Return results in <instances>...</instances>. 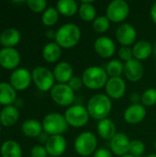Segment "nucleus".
<instances>
[{"mask_svg":"<svg viewBox=\"0 0 156 157\" xmlns=\"http://www.w3.org/2000/svg\"><path fill=\"white\" fill-rule=\"evenodd\" d=\"M82 32L74 23H65L56 30L54 41L63 49H71L78 44Z\"/></svg>","mask_w":156,"mask_h":157,"instance_id":"f257e3e1","label":"nucleus"},{"mask_svg":"<svg viewBox=\"0 0 156 157\" xmlns=\"http://www.w3.org/2000/svg\"><path fill=\"white\" fill-rule=\"evenodd\" d=\"M87 111L90 118L96 121L107 119L112 109V101L105 94H97L87 102Z\"/></svg>","mask_w":156,"mask_h":157,"instance_id":"f03ea898","label":"nucleus"},{"mask_svg":"<svg viewBox=\"0 0 156 157\" xmlns=\"http://www.w3.org/2000/svg\"><path fill=\"white\" fill-rule=\"evenodd\" d=\"M82 81L86 87L91 90H98L104 87L108 80L106 69L100 66H89L82 74Z\"/></svg>","mask_w":156,"mask_h":157,"instance_id":"7ed1b4c3","label":"nucleus"},{"mask_svg":"<svg viewBox=\"0 0 156 157\" xmlns=\"http://www.w3.org/2000/svg\"><path fill=\"white\" fill-rule=\"evenodd\" d=\"M41 124L43 132L49 136L63 135L68 128V124L64 116L57 112H51L45 115Z\"/></svg>","mask_w":156,"mask_h":157,"instance_id":"20e7f679","label":"nucleus"},{"mask_svg":"<svg viewBox=\"0 0 156 157\" xmlns=\"http://www.w3.org/2000/svg\"><path fill=\"white\" fill-rule=\"evenodd\" d=\"M74 147L77 155L82 157L90 156L97 150V136L91 132H81L74 140Z\"/></svg>","mask_w":156,"mask_h":157,"instance_id":"39448f33","label":"nucleus"},{"mask_svg":"<svg viewBox=\"0 0 156 157\" xmlns=\"http://www.w3.org/2000/svg\"><path fill=\"white\" fill-rule=\"evenodd\" d=\"M68 126L73 128H82L87 124L90 116L86 107L74 104L67 108L63 114Z\"/></svg>","mask_w":156,"mask_h":157,"instance_id":"423d86ee","label":"nucleus"},{"mask_svg":"<svg viewBox=\"0 0 156 157\" xmlns=\"http://www.w3.org/2000/svg\"><path fill=\"white\" fill-rule=\"evenodd\" d=\"M31 75L32 82L35 84L36 87L42 92L51 91L56 82L53 73L43 66L35 67L31 72Z\"/></svg>","mask_w":156,"mask_h":157,"instance_id":"0eeeda50","label":"nucleus"},{"mask_svg":"<svg viewBox=\"0 0 156 157\" xmlns=\"http://www.w3.org/2000/svg\"><path fill=\"white\" fill-rule=\"evenodd\" d=\"M52 101L61 107H71L74 101V91L68 84H56L50 91Z\"/></svg>","mask_w":156,"mask_h":157,"instance_id":"6e6552de","label":"nucleus"},{"mask_svg":"<svg viewBox=\"0 0 156 157\" xmlns=\"http://www.w3.org/2000/svg\"><path fill=\"white\" fill-rule=\"evenodd\" d=\"M130 15V6L125 0L111 1L106 9V16L113 23H121Z\"/></svg>","mask_w":156,"mask_h":157,"instance_id":"1a4fd4ad","label":"nucleus"},{"mask_svg":"<svg viewBox=\"0 0 156 157\" xmlns=\"http://www.w3.org/2000/svg\"><path fill=\"white\" fill-rule=\"evenodd\" d=\"M31 82V72H29L26 68L18 67L16 70L12 71L9 76V83L16 89V91L26 90L30 86Z\"/></svg>","mask_w":156,"mask_h":157,"instance_id":"9d476101","label":"nucleus"},{"mask_svg":"<svg viewBox=\"0 0 156 157\" xmlns=\"http://www.w3.org/2000/svg\"><path fill=\"white\" fill-rule=\"evenodd\" d=\"M115 36L117 41L121 46L130 47L133 45L137 39V30L134 26L130 23H121L116 29Z\"/></svg>","mask_w":156,"mask_h":157,"instance_id":"9b49d317","label":"nucleus"},{"mask_svg":"<svg viewBox=\"0 0 156 157\" xmlns=\"http://www.w3.org/2000/svg\"><path fill=\"white\" fill-rule=\"evenodd\" d=\"M21 61L19 52L16 48H2L0 50V66L6 70H16Z\"/></svg>","mask_w":156,"mask_h":157,"instance_id":"f8f14e48","label":"nucleus"},{"mask_svg":"<svg viewBox=\"0 0 156 157\" xmlns=\"http://www.w3.org/2000/svg\"><path fill=\"white\" fill-rule=\"evenodd\" d=\"M126 82L124 79L120 77H109L106 86V95L110 99H120L124 97L126 93Z\"/></svg>","mask_w":156,"mask_h":157,"instance_id":"ddd939ff","label":"nucleus"},{"mask_svg":"<svg viewBox=\"0 0 156 157\" xmlns=\"http://www.w3.org/2000/svg\"><path fill=\"white\" fill-rule=\"evenodd\" d=\"M94 50L98 56L108 59L115 54L117 47L112 39L107 36H100L94 42Z\"/></svg>","mask_w":156,"mask_h":157,"instance_id":"4468645a","label":"nucleus"},{"mask_svg":"<svg viewBox=\"0 0 156 157\" xmlns=\"http://www.w3.org/2000/svg\"><path fill=\"white\" fill-rule=\"evenodd\" d=\"M49 156H62L67 149V142L63 135H52L50 136L44 144Z\"/></svg>","mask_w":156,"mask_h":157,"instance_id":"2eb2a0df","label":"nucleus"},{"mask_svg":"<svg viewBox=\"0 0 156 157\" xmlns=\"http://www.w3.org/2000/svg\"><path fill=\"white\" fill-rule=\"evenodd\" d=\"M146 115V107H144L142 103L131 104L125 109L123 113V119L127 123L135 125L141 123L145 119Z\"/></svg>","mask_w":156,"mask_h":157,"instance_id":"dca6fc26","label":"nucleus"},{"mask_svg":"<svg viewBox=\"0 0 156 157\" xmlns=\"http://www.w3.org/2000/svg\"><path fill=\"white\" fill-rule=\"evenodd\" d=\"M131 141L130 138L123 132H117L116 135L110 140V151L117 156H122L129 154Z\"/></svg>","mask_w":156,"mask_h":157,"instance_id":"f3484780","label":"nucleus"},{"mask_svg":"<svg viewBox=\"0 0 156 157\" xmlns=\"http://www.w3.org/2000/svg\"><path fill=\"white\" fill-rule=\"evenodd\" d=\"M124 75L126 78L131 82H138L140 81L144 75V68L142 62L131 59L129 62L124 63Z\"/></svg>","mask_w":156,"mask_h":157,"instance_id":"a211bd4d","label":"nucleus"},{"mask_svg":"<svg viewBox=\"0 0 156 157\" xmlns=\"http://www.w3.org/2000/svg\"><path fill=\"white\" fill-rule=\"evenodd\" d=\"M57 84H68L74 76V68L67 62L58 63L52 71Z\"/></svg>","mask_w":156,"mask_h":157,"instance_id":"6ab92c4d","label":"nucleus"},{"mask_svg":"<svg viewBox=\"0 0 156 157\" xmlns=\"http://www.w3.org/2000/svg\"><path fill=\"white\" fill-rule=\"evenodd\" d=\"M19 109L15 105L6 106L0 111V124L5 127L14 126L19 119Z\"/></svg>","mask_w":156,"mask_h":157,"instance_id":"aec40b11","label":"nucleus"},{"mask_svg":"<svg viewBox=\"0 0 156 157\" xmlns=\"http://www.w3.org/2000/svg\"><path fill=\"white\" fill-rule=\"evenodd\" d=\"M21 40V34L15 28H7L0 33V44L3 48H15Z\"/></svg>","mask_w":156,"mask_h":157,"instance_id":"412c9836","label":"nucleus"},{"mask_svg":"<svg viewBox=\"0 0 156 157\" xmlns=\"http://www.w3.org/2000/svg\"><path fill=\"white\" fill-rule=\"evenodd\" d=\"M132 53L133 58L142 62L148 59L154 52V45L148 40H139L133 44Z\"/></svg>","mask_w":156,"mask_h":157,"instance_id":"4be33fe9","label":"nucleus"},{"mask_svg":"<svg viewBox=\"0 0 156 157\" xmlns=\"http://www.w3.org/2000/svg\"><path fill=\"white\" fill-rule=\"evenodd\" d=\"M41 54L45 62L54 63H57L62 56V48L55 41H50L44 45Z\"/></svg>","mask_w":156,"mask_h":157,"instance_id":"5701e85b","label":"nucleus"},{"mask_svg":"<svg viewBox=\"0 0 156 157\" xmlns=\"http://www.w3.org/2000/svg\"><path fill=\"white\" fill-rule=\"evenodd\" d=\"M17 100L16 89L7 82H0V105L3 107L14 105Z\"/></svg>","mask_w":156,"mask_h":157,"instance_id":"b1692460","label":"nucleus"},{"mask_svg":"<svg viewBox=\"0 0 156 157\" xmlns=\"http://www.w3.org/2000/svg\"><path fill=\"white\" fill-rule=\"evenodd\" d=\"M21 132L26 137L38 138L43 132L42 124L40 121L34 119L26 120L21 124Z\"/></svg>","mask_w":156,"mask_h":157,"instance_id":"393cba45","label":"nucleus"},{"mask_svg":"<svg viewBox=\"0 0 156 157\" xmlns=\"http://www.w3.org/2000/svg\"><path fill=\"white\" fill-rule=\"evenodd\" d=\"M97 132L102 139L110 141L117 133V127L111 120L107 118L98 121L97 125Z\"/></svg>","mask_w":156,"mask_h":157,"instance_id":"a878e982","label":"nucleus"},{"mask_svg":"<svg viewBox=\"0 0 156 157\" xmlns=\"http://www.w3.org/2000/svg\"><path fill=\"white\" fill-rule=\"evenodd\" d=\"M93 0H81V5L78 8V15L80 18L86 22H91L96 19L97 9L93 5Z\"/></svg>","mask_w":156,"mask_h":157,"instance_id":"bb28decb","label":"nucleus"},{"mask_svg":"<svg viewBox=\"0 0 156 157\" xmlns=\"http://www.w3.org/2000/svg\"><path fill=\"white\" fill-rule=\"evenodd\" d=\"M1 157H22L20 144L14 140L5 141L0 148Z\"/></svg>","mask_w":156,"mask_h":157,"instance_id":"cd10ccee","label":"nucleus"},{"mask_svg":"<svg viewBox=\"0 0 156 157\" xmlns=\"http://www.w3.org/2000/svg\"><path fill=\"white\" fill-rule=\"evenodd\" d=\"M56 8L59 13L64 17H73L78 13L79 6L74 0H59L56 3Z\"/></svg>","mask_w":156,"mask_h":157,"instance_id":"c85d7f7f","label":"nucleus"},{"mask_svg":"<svg viewBox=\"0 0 156 157\" xmlns=\"http://www.w3.org/2000/svg\"><path fill=\"white\" fill-rule=\"evenodd\" d=\"M60 17V13L56 6H49L41 15V22L46 27L54 26Z\"/></svg>","mask_w":156,"mask_h":157,"instance_id":"c756f323","label":"nucleus"},{"mask_svg":"<svg viewBox=\"0 0 156 157\" xmlns=\"http://www.w3.org/2000/svg\"><path fill=\"white\" fill-rule=\"evenodd\" d=\"M106 72L109 77H120L124 74V63L120 60L113 59L107 63Z\"/></svg>","mask_w":156,"mask_h":157,"instance_id":"7c9ffc66","label":"nucleus"},{"mask_svg":"<svg viewBox=\"0 0 156 157\" xmlns=\"http://www.w3.org/2000/svg\"><path fill=\"white\" fill-rule=\"evenodd\" d=\"M110 27V20L107 16H97L93 21V29L99 34L105 33Z\"/></svg>","mask_w":156,"mask_h":157,"instance_id":"2f4dec72","label":"nucleus"},{"mask_svg":"<svg viewBox=\"0 0 156 157\" xmlns=\"http://www.w3.org/2000/svg\"><path fill=\"white\" fill-rule=\"evenodd\" d=\"M141 103L144 107H153L156 104V89L154 87L146 89L142 94Z\"/></svg>","mask_w":156,"mask_h":157,"instance_id":"473e14b6","label":"nucleus"},{"mask_svg":"<svg viewBox=\"0 0 156 157\" xmlns=\"http://www.w3.org/2000/svg\"><path fill=\"white\" fill-rule=\"evenodd\" d=\"M145 152V144L140 140H133L131 141L129 154L135 157L143 155Z\"/></svg>","mask_w":156,"mask_h":157,"instance_id":"72a5a7b5","label":"nucleus"},{"mask_svg":"<svg viewBox=\"0 0 156 157\" xmlns=\"http://www.w3.org/2000/svg\"><path fill=\"white\" fill-rule=\"evenodd\" d=\"M28 7L35 13H43L47 8V1L45 0H28Z\"/></svg>","mask_w":156,"mask_h":157,"instance_id":"f704fd0d","label":"nucleus"},{"mask_svg":"<svg viewBox=\"0 0 156 157\" xmlns=\"http://www.w3.org/2000/svg\"><path fill=\"white\" fill-rule=\"evenodd\" d=\"M119 58L120 61H123L125 63L129 62L130 60L133 59V53H132V49L131 47H126V46H121L119 49L118 52Z\"/></svg>","mask_w":156,"mask_h":157,"instance_id":"c9c22d12","label":"nucleus"},{"mask_svg":"<svg viewBox=\"0 0 156 157\" xmlns=\"http://www.w3.org/2000/svg\"><path fill=\"white\" fill-rule=\"evenodd\" d=\"M30 157H49L45 146L41 144L34 145L30 150Z\"/></svg>","mask_w":156,"mask_h":157,"instance_id":"e433bc0d","label":"nucleus"},{"mask_svg":"<svg viewBox=\"0 0 156 157\" xmlns=\"http://www.w3.org/2000/svg\"><path fill=\"white\" fill-rule=\"evenodd\" d=\"M68 86L75 92V91L80 90L82 88V86H84V84H83V81H82L81 77L74 75L72 77V79L68 82Z\"/></svg>","mask_w":156,"mask_h":157,"instance_id":"4c0bfd02","label":"nucleus"},{"mask_svg":"<svg viewBox=\"0 0 156 157\" xmlns=\"http://www.w3.org/2000/svg\"><path fill=\"white\" fill-rule=\"evenodd\" d=\"M93 157H112V153L107 148H97L93 155Z\"/></svg>","mask_w":156,"mask_h":157,"instance_id":"58836bf2","label":"nucleus"},{"mask_svg":"<svg viewBox=\"0 0 156 157\" xmlns=\"http://www.w3.org/2000/svg\"><path fill=\"white\" fill-rule=\"evenodd\" d=\"M142 98V95L138 94V93H132L131 95V104H138L140 103Z\"/></svg>","mask_w":156,"mask_h":157,"instance_id":"ea45409f","label":"nucleus"},{"mask_svg":"<svg viewBox=\"0 0 156 157\" xmlns=\"http://www.w3.org/2000/svg\"><path fill=\"white\" fill-rule=\"evenodd\" d=\"M150 15H151V18H152L153 22L156 25V1L153 4V6H151Z\"/></svg>","mask_w":156,"mask_h":157,"instance_id":"a19ab883","label":"nucleus"},{"mask_svg":"<svg viewBox=\"0 0 156 157\" xmlns=\"http://www.w3.org/2000/svg\"><path fill=\"white\" fill-rule=\"evenodd\" d=\"M45 35L48 39H55V36H56V30H53V29H48L46 30L45 32Z\"/></svg>","mask_w":156,"mask_h":157,"instance_id":"79ce46f5","label":"nucleus"},{"mask_svg":"<svg viewBox=\"0 0 156 157\" xmlns=\"http://www.w3.org/2000/svg\"><path fill=\"white\" fill-rule=\"evenodd\" d=\"M49 137H50V136H49L46 132H42L39 137H38V138H39V141H40V143H43V144H46V142H47V140L49 139Z\"/></svg>","mask_w":156,"mask_h":157,"instance_id":"37998d69","label":"nucleus"},{"mask_svg":"<svg viewBox=\"0 0 156 157\" xmlns=\"http://www.w3.org/2000/svg\"><path fill=\"white\" fill-rule=\"evenodd\" d=\"M153 53L156 56V41L154 42V52Z\"/></svg>","mask_w":156,"mask_h":157,"instance_id":"c03bdc74","label":"nucleus"},{"mask_svg":"<svg viewBox=\"0 0 156 157\" xmlns=\"http://www.w3.org/2000/svg\"><path fill=\"white\" fill-rule=\"evenodd\" d=\"M146 157H156V154L155 153H154V154H150V155H148Z\"/></svg>","mask_w":156,"mask_h":157,"instance_id":"a18cd8bd","label":"nucleus"},{"mask_svg":"<svg viewBox=\"0 0 156 157\" xmlns=\"http://www.w3.org/2000/svg\"><path fill=\"white\" fill-rule=\"evenodd\" d=\"M120 157H135V156H133V155H130V154H127V155H122V156H120Z\"/></svg>","mask_w":156,"mask_h":157,"instance_id":"49530a36","label":"nucleus"},{"mask_svg":"<svg viewBox=\"0 0 156 157\" xmlns=\"http://www.w3.org/2000/svg\"><path fill=\"white\" fill-rule=\"evenodd\" d=\"M154 149H155V151H156V140H155V142H154Z\"/></svg>","mask_w":156,"mask_h":157,"instance_id":"de8ad7c7","label":"nucleus"},{"mask_svg":"<svg viewBox=\"0 0 156 157\" xmlns=\"http://www.w3.org/2000/svg\"><path fill=\"white\" fill-rule=\"evenodd\" d=\"M0 132H1V124H0Z\"/></svg>","mask_w":156,"mask_h":157,"instance_id":"09e8293b","label":"nucleus"},{"mask_svg":"<svg viewBox=\"0 0 156 157\" xmlns=\"http://www.w3.org/2000/svg\"><path fill=\"white\" fill-rule=\"evenodd\" d=\"M155 70H156V63H155Z\"/></svg>","mask_w":156,"mask_h":157,"instance_id":"8fccbe9b","label":"nucleus"},{"mask_svg":"<svg viewBox=\"0 0 156 157\" xmlns=\"http://www.w3.org/2000/svg\"><path fill=\"white\" fill-rule=\"evenodd\" d=\"M49 157H51V156H49Z\"/></svg>","mask_w":156,"mask_h":157,"instance_id":"3c124183","label":"nucleus"}]
</instances>
